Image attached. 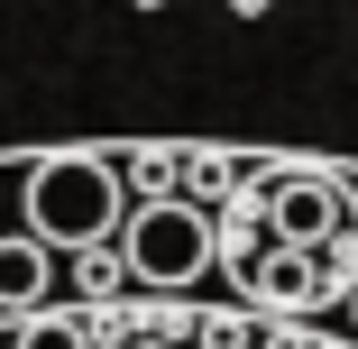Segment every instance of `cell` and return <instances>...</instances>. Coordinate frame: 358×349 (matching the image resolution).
Wrapping results in <instances>:
<instances>
[{
  "instance_id": "cell-12",
  "label": "cell",
  "mask_w": 358,
  "mask_h": 349,
  "mask_svg": "<svg viewBox=\"0 0 358 349\" xmlns=\"http://www.w3.org/2000/svg\"><path fill=\"white\" fill-rule=\"evenodd\" d=\"M138 349H157V340H138Z\"/></svg>"
},
{
  "instance_id": "cell-10",
  "label": "cell",
  "mask_w": 358,
  "mask_h": 349,
  "mask_svg": "<svg viewBox=\"0 0 358 349\" xmlns=\"http://www.w3.org/2000/svg\"><path fill=\"white\" fill-rule=\"evenodd\" d=\"M138 10H166V0H138Z\"/></svg>"
},
{
  "instance_id": "cell-5",
  "label": "cell",
  "mask_w": 358,
  "mask_h": 349,
  "mask_svg": "<svg viewBox=\"0 0 358 349\" xmlns=\"http://www.w3.org/2000/svg\"><path fill=\"white\" fill-rule=\"evenodd\" d=\"M248 294H266L275 313H313V304H331V294H322L313 248H266V266L248 276Z\"/></svg>"
},
{
  "instance_id": "cell-4",
  "label": "cell",
  "mask_w": 358,
  "mask_h": 349,
  "mask_svg": "<svg viewBox=\"0 0 358 349\" xmlns=\"http://www.w3.org/2000/svg\"><path fill=\"white\" fill-rule=\"evenodd\" d=\"M46 294H55V248L46 239H28V230H0V313H46Z\"/></svg>"
},
{
  "instance_id": "cell-9",
  "label": "cell",
  "mask_w": 358,
  "mask_h": 349,
  "mask_svg": "<svg viewBox=\"0 0 358 349\" xmlns=\"http://www.w3.org/2000/svg\"><path fill=\"white\" fill-rule=\"evenodd\" d=\"M230 10H239V19H257V10H275V0H230Z\"/></svg>"
},
{
  "instance_id": "cell-6",
  "label": "cell",
  "mask_w": 358,
  "mask_h": 349,
  "mask_svg": "<svg viewBox=\"0 0 358 349\" xmlns=\"http://www.w3.org/2000/svg\"><path fill=\"white\" fill-rule=\"evenodd\" d=\"M10 349H92V322L46 304V313H28V322H19V340H10Z\"/></svg>"
},
{
  "instance_id": "cell-1",
  "label": "cell",
  "mask_w": 358,
  "mask_h": 349,
  "mask_svg": "<svg viewBox=\"0 0 358 349\" xmlns=\"http://www.w3.org/2000/svg\"><path fill=\"white\" fill-rule=\"evenodd\" d=\"M129 166L101 148H46L19 175V230L46 239L55 257H83V248H120L129 230Z\"/></svg>"
},
{
  "instance_id": "cell-7",
  "label": "cell",
  "mask_w": 358,
  "mask_h": 349,
  "mask_svg": "<svg viewBox=\"0 0 358 349\" xmlns=\"http://www.w3.org/2000/svg\"><path fill=\"white\" fill-rule=\"evenodd\" d=\"M230 184H239V166H230L221 148H184V202H202V212H211Z\"/></svg>"
},
{
  "instance_id": "cell-3",
  "label": "cell",
  "mask_w": 358,
  "mask_h": 349,
  "mask_svg": "<svg viewBox=\"0 0 358 349\" xmlns=\"http://www.w3.org/2000/svg\"><path fill=\"white\" fill-rule=\"evenodd\" d=\"M239 202H257V212L275 221V248H322L358 212V202L340 193V175H303V166H257Z\"/></svg>"
},
{
  "instance_id": "cell-13",
  "label": "cell",
  "mask_w": 358,
  "mask_h": 349,
  "mask_svg": "<svg viewBox=\"0 0 358 349\" xmlns=\"http://www.w3.org/2000/svg\"><path fill=\"white\" fill-rule=\"evenodd\" d=\"M0 349H10V340H0Z\"/></svg>"
},
{
  "instance_id": "cell-2",
  "label": "cell",
  "mask_w": 358,
  "mask_h": 349,
  "mask_svg": "<svg viewBox=\"0 0 358 349\" xmlns=\"http://www.w3.org/2000/svg\"><path fill=\"white\" fill-rule=\"evenodd\" d=\"M120 257H129V276L138 285H166V294H184V285H202L211 266H221V212H202V202H138L129 212V230H120Z\"/></svg>"
},
{
  "instance_id": "cell-8",
  "label": "cell",
  "mask_w": 358,
  "mask_h": 349,
  "mask_svg": "<svg viewBox=\"0 0 358 349\" xmlns=\"http://www.w3.org/2000/svg\"><path fill=\"white\" fill-rule=\"evenodd\" d=\"M120 276H129V257H120V248H83V257H74V285H83V294H110Z\"/></svg>"
},
{
  "instance_id": "cell-11",
  "label": "cell",
  "mask_w": 358,
  "mask_h": 349,
  "mask_svg": "<svg viewBox=\"0 0 358 349\" xmlns=\"http://www.w3.org/2000/svg\"><path fill=\"white\" fill-rule=\"evenodd\" d=\"M349 322H358V294H349Z\"/></svg>"
}]
</instances>
